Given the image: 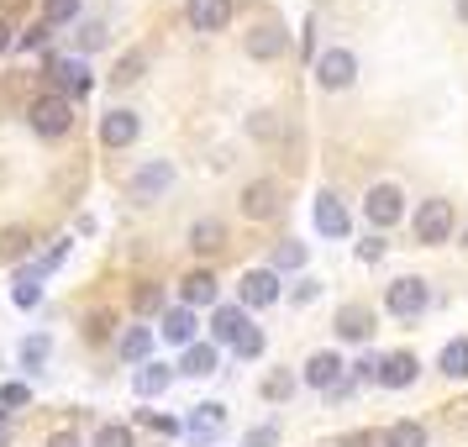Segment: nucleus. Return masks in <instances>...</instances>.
<instances>
[{
    "label": "nucleus",
    "instance_id": "6ab92c4d",
    "mask_svg": "<svg viewBox=\"0 0 468 447\" xmlns=\"http://www.w3.org/2000/svg\"><path fill=\"white\" fill-rule=\"evenodd\" d=\"M368 326H374V311H368V305H342L337 311V332L347 342H363L368 337Z\"/></svg>",
    "mask_w": 468,
    "mask_h": 447
},
{
    "label": "nucleus",
    "instance_id": "72a5a7b5",
    "mask_svg": "<svg viewBox=\"0 0 468 447\" xmlns=\"http://www.w3.org/2000/svg\"><path fill=\"white\" fill-rule=\"evenodd\" d=\"M74 16H80V0H48V27L74 22Z\"/></svg>",
    "mask_w": 468,
    "mask_h": 447
},
{
    "label": "nucleus",
    "instance_id": "f8f14e48",
    "mask_svg": "<svg viewBox=\"0 0 468 447\" xmlns=\"http://www.w3.org/2000/svg\"><path fill=\"white\" fill-rule=\"evenodd\" d=\"M416 374H421V363L410 358V353H389V358H379V384L384 389H410Z\"/></svg>",
    "mask_w": 468,
    "mask_h": 447
},
{
    "label": "nucleus",
    "instance_id": "a878e982",
    "mask_svg": "<svg viewBox=\"0 0 468 447\" xmlns=\"http://www.w3.org/2000/svg\"><path fill=\"white\" fill-rule=\"evenodd\" d=\"M179 295H185V305H211L216 300V279L211 274H190L185 284H179Z\"/></svg>",
    "mask_w": 468,
    "mask_h": 447
},
{
    "label": "nucleus",
    "instance_id": "f3484780",
    "mask_svg": "<svg viewBox=\"0 0 468 447\" xmlns=\"http://www.w3.org/2000/svg\"><path fill=\"white\" fill-rule=\"evenodd\" d=\"M169 384H174V368H164V363H137V374H132V389H137L143 400L164 395Z\"/></svg>",
    "mask_w": 468,
    "mask_h": 447
},
{
    "label": "nucleus",
    "instance_id": "2eb2a0df",
    "mask_svg": "<svg viewBox=\"0 0 468 447\" xmlns=\"http://www.w3.org/2000/svg\"><path fill=\"white\" fill-rule=\"evenodd\" d=\"M342 368H347V363H342L337 353H316V358L305 363V384H311V389H337Z\"/></svg>",
    "mask_w": 468,
    "mask_h": 447
},
{
    "label": "nucleus",
    "instance_id": "7c9ffc66",
    "mask_svg": "<svg viewBox=\"0 0 468 447\" xmlns=\"http://www.w3.org/2000/svg\"><path fill=\"white\" fill-rule=\"evenodd\" d=\"M48 347H53L48 337H27V342H22V363H27V368H43V363H48Z\"/></svg>",
    "mask_w": 468,
    "mask_h": 447
},
{
    "label": "nucleus",
    "instance_id": "cd10ccee",
    "mask_svg": "<svg viewBox=\"0 0 468 447\" xmlns=\"http://www.w3.org/2000/svg\"><path fill=\"white\" fill-rule=\"evenodd\" d=\"M143 69H148V53H143V48H132L127 59L116 64V74H111V80H116V85H137V80H143Z\"/></svg>",
    "mask_w": 468,
    "mask_h": 447
},
{
    "label": "nucleus",
    "instance_id": "09e8293b",
    "mask_svg": "<svg viewBox=\"0 0 468 447\" xmlns=\"http://www.w3.org/2000/svg\"><path fill=\"white\" fill-rule=\"evenodd\" d=\"M463 242H468V232H463Z\"/></svg>",
    "mask_w": 468,
    "mask_h": 447
},
{
    "label": "nucleus",
    "instance_id": "4be33fe9",
    "mask_svg": "<svg viewBox=\"0 0 468 447\" xmlns=\"http://www.w3.org/2000/svg\"><path fill=\"white\" fill-rule=\"evenodd\" d=\"M437 368H442L447 379H468V337H452V342H447Z\"/></svg>",
    "mask_w": 468,
    "mask_h": 447
},
{
    "label": "nucleus",
    "instance_id": "7ed1b4c3",
    "mask_svg": "<svg viewBox=\"0 0 468 447\" xmlns=\"http://www.w3.org/2000/svg\"><path fill=\"white\" fill-rule=\"evenodd\" d=\"M27 122H32V132H37V137H64L69 122H74V106H69L64 95H43V101H32Z\"/></svg>",
    "mask_w": 468,
    "mask_h": 447
},
{
    "label": "nucleus",
    "instance_id": "58836bf2",
    "mask_svg": "<svg viewBox=\"0 0 468 447\" xmlns=\"http://www.w3.org/2000/svg\"><path fill=\"white\" fill-rule=\"evenodd\" d=\"M358 258H363V263H374V258H384V242H379V237H368V242H358Z\"/></svg>",
    "mask_w": 468,
    "mask_h": 447
},
{
    "label": "nucleus",
    "instance_id": "f257e3e1",
    "mask_svg": "<svg viewBox=\"0 0 468 447\" xmlns=\"http://www.w3.org/2000/svg\"><path fill=\"white\" fill-rule=\"evenodd\" d=\"M384 305H389V316L416 321V316H426V305H431V284L405 274V279H395V284L384 290Z\"/></svg>",
    "mask_w": 468,
    "mask_h": 447
},
{
    "label": "nucleus",
    "instance_id": "49530a36",
    "mask_svg": "<svg viewBox=\"0 0 468 447\" xmlns=\"http://www.w3.org/2000/svg\"><path fill=\"white\" fill-rule=\"evenodd\" d=\"M458 16H463V22H468V0H458Z\"/></svg>",
    "mask_w": 468,
    "mask_h": 447
},
{
    "label": "nucleus",
    "instance_id": "6e6552de",
    "mask_svg": "<svg viewBox=\"0 0 468 447\" xmlns=\"http://www.w3.org/2000/svg\"><path fill=\"white\" fill-rule=\"evenodd\" d=\"M237 206H242L248 221H269V216H279V185H274V179H253V185L242 190Z\"/></svg>",
    "mask_w": 468,
    "mask_h": 447
},
{
    "label": "nucleus",
    "instance_id": "473e14b6",
    "mask_svg": "<svg viewBox=\"0 0 468 447\" xmlns=\"http://www.w3.org/2000/svg\"><path fill=\"white\" fill-rule=\"evenodd\" d=\"M232 347H237V358H258V353H263V332H258V326H248Z\"/></svg>",
    "mask_w": 468,
    "mask_h": 447
},
{
    "label": "nucleus",
    "instance_id": "b1692460",
    "mask_svg": "<svg viewBox=\"0 0 468 447\" xmlns=\"http://www.w3.org/2000/svg\"><path fill=\"white\" fill-rule=\"evenodd\" d=\"M384 447H426V426L421 421H395L384 431Z\"/></svg>",
    "mask_w": 468,
    "mask_h": 447
},
{
    "label": "nucleus",
    "instance_id": "9d476101",
    "mask_svg": "<svg viewBox=\"0 0 468 447\" xmlns=\"http://www.w3.org/2000/svg\"><path fill=\"white\" fill-rule=\"evenodd\" d=\"M185 431H190V437H195L200 447H211L216 437L227 431V410H221V405H195L190 421H185Z\"/></svg>",
    "mask_w": 468,
    "mask_h": 447
},
{
    "label": "nucleus",
    "instance_id": "423d86ee",
    "mask_svg": "<svg viewBox=\"0 0 468 447\" xmlns=\"http://www.w3.org/2000/svg\"><path fill=\"white\" fill-rule=\"evenodd\" d=\"M363 211H368V227H395L405 216V195L395 185H374L368 200H363Z\"/></svg>",
    "mask_w": 468,
    "mask_h": 447
},
{
    "label": "nucleus",
    "instance_id": "aec40b11",
    "mask_svg": "<svg viewBox=\"0 0 468 447\" xmlns=\"http://www.w3.org/2000/svg\"><path fill=\"white\" fill-rule=\"evenodd\" d=\"M116 347H122V363H148V353H153V326H127Z\"/></svg>",
    "mask_w": 468,
    "mask_h": 447
},
{
    "label": "nucleus",
    "instance_id": "c756f323",
    "mask_svg": "<svg viewBox=\"0 0 468 447\" xmlns=\"http://www.w3.org/2000/svg\"><path fill=\"white\" fill-rule=\"evenodd\" d=\"M274 269H305V248H300V242H279L274 248Z\"/></svg>",
    "mask_w": 468,
    "mask_h": 447
},
{
    "label": "nucleus",
    "instance_id": "39448f33",
    "mask_svg": "<svg viewBox=\"0 0 468 447\" xmlns=\"http://www.w3.org/2000/svg\"><path fill=\"white\" fill-rule=\"evenodd\" d=\"M358 80V59L347 53V48H326L316 59V85L321 90H347Z\"/></svg>",
    "mask_w": 468,
    "mask_h": 447
},
{
    "label": "nucleus",
    "instance_id": "2f4dec72",
    "mask_svg": "<svg viewBox=\"0 0 468 447\" xmlns=\"http://www.w3.org/2000/svg\"><path fill=\"white\" fill-rule=\"evenodd\" d=\"M263 395H269V400H290V395H295V379H290V374H269V379H263Z\"/></svg>",
    "mask_w": 468,
    "mask_h": 447
},
{
    "label": "nucleus",
    "instance_id": "bb28decb",
    "mask_svg": "<svg viewBox=\"0 0 468 447\" xmlns=\"http://www.w3.org/2000/svg\"><path fill=\"white\" fill-rule=\"evenodd\" d=\"M27 248H32V232H27V227H5V232H0V263H16Z\"/></svg>",
    "mask_w": 468,
    "mask_h": 447
},
{
    "label": "nucleus",
    "instance_id": "f03ea898",
    "mask_svg": "<svg viewBox=\"0 0 468 447\" xmlns=\"http://www.w3.org/2000/svg\"><path fill=\"white\" fill-rule=\"evenodd\" d=\"M127 190H132V200H137V206L164 200V195L174 190V164H169V158H148V164L127 179Z\"/></svg>",
    "mask_w": 468,
    "mask_h": 447
},
{
    "label": "nucleus",
    "instance_id": "dca6fc26",
    "mask_svg": "<svg viewBox=\"0 0 468 447\" xmlns=\"http://www.w3.org/2000/svg\"><path fill=\"white\" fill-rule=\"evenodd\" d=\"M347 227H353V221H347V211H342V200L337 195H321L316 200V232L321 237H347Z\"/></svg>",
    "mask_w": 468,
    "mask_h": 447
},
{
    "label": "nucleus",
    "instance_id": "a211bd4d",
    "mask_svg": "<svg viewBox=\"0 0 468 447\" xmlns=\"http://www.w3.org/2000/svg\"><path fill=\"white\" fill-rule=\"evenodd\" d=\"M164 342H179V347H190L195 342V311L190 305H174V311H164Z\"/></svg>",
    "mask_w": 468,
    "mask_h": 447
},
{
    "label": "nucleus",
    "instance_id": "a18cd8bd",
    "mask_svg": "<svg viewBox=\"0 0 468 447\" xmlns=\"http://www.w3.org/2000/svg\"><path fill=\"white\" fill-rule=\"evenodd\" d=\"M0 447H11V426L0 421Z\"/></svg>",
    "mask_w": 468,
    "mask_h": 447
},
{
    "label": "nucleus",
    "instance_id": "c03bdc74",
    "mask_svg": "<svg viewBox=\"0 0 468 447\" xmlns=\"http://www.w3.org/2000/svg\"><path fill=\"white\" fill-rule=\"evenodd\" d=\"M5 48H11V27L0 22V53H5Z\"/></svg>",
    "mask_w": 468,
    "mask_h": 447
},
{
    "label": "nucleus",
    "instance_id": "4c0bfd02",
    "mask_svg": "<svg viewBox=\"0 0 468 447\" xmlns=\"http://www.w3.org/2000/svg\"><path fill=\"white\" fill-rule=\"evenodd\" d=\"M0 405H27V384H5L0 389Z\"/></svg>",
    "mask_w": 468,
    "mask_h": 447
},
{
    "label": "nucleus",
    "instance_id": "1a4fd4ad",
    "mask_svg": "<svg viewBox=\"0 0 468 447\" xmlns=\"http://www.w3.org/2000/svg\"><path fill=\"white\" fill-rule=\"evenodd\" d=\"M137 132H143L137 111H106V122H101V143H106V148H132Z\"/></svg>",
    "mask_w": 468,
    "mask_h": 447
},
{
    "label": "nucleus",
    "instance_id": "c85d7f7f",
    "mask_svg": "<svg viewBox=\"0 0 468 447\" xmlns=\"http://www.w3.org/2000/svg\"><path fill=\"white\" fill-rule=\"evenodd\" d=\"M90 447H132V426H122V421H106L101 431H95V442Z\"/></svg>",
    "mask_w": 468,
    "mask_h": 447
},
{
    "label": "nucleus",
    "instance_id": "393cba45",
    "mask_svg": "<svg viewBox=\"0 0 468 447\" xmlns=\"http://www.w3.org/2000/svg\"><path fill=\"white\" fill-rule=\"evenodd\" d=\"M221 242H227V227H221L216 216H206V221L190 227V248H200V253H206V248H221Z\"/></svg>",
    "mask_w": 468,
    "mask_h": 447
},
{
    "label": "nucleus",
    "instance_id": "ea45409f",
    "mask_svg": "<svg viewBox=\"0 0 468 447\" xmlns=\"http://www.w3.org/2000/svg\"><path fill=\"white\" fill-rule=\"evenodd\" d=\"M143 421H148V426H158L164 437H169V431H179V421H169V416H158V410H143Z\"/></svg>",
    "mask_w": 468,
    "mask_h": 447
},
{
    "label": "nucleus",
    "instance_id": "9b49d317",
    "mask_svg": "<svg viewBox=\"0 0 468 447\" xmlns=\"http://www.w3.org/2000/svg\"><path fill=\"white\" fill-rule=\"evenodd\" d=\"M48 74H53V85L64 90V101L90 90V64H85V59H53V64H48Z\"/></svg>",
    "mask_w": 468,
    "mask_h": 447
},
{
    "label": "nucleus",
    "instance_id": "a19ab883",
    "mask_svg": "<svg viewBox=\"0 0 468 447\" xmlns=\"http://www.w3.org/2000/svg\"><path fill=\"white\" fill-rule=\"evenodd\" d=\"M101 43H106V27L90 22V27H85V48H101Z\"/></svg>",
    "mask_w": 468,
    "mask_h": 447
},
{
    "label": "nucleus",
    "instance_id": "de8ad7c7",
    "mask_svg": "<svg viewBox=\"0 0 468 447\" xmlns=\"http://www.w3.org/2000/svg\"><path fill=\"white\" fill-rule=\"evenodd\" d=\"M0 421H5V410H0Z\"/></svg>",
    "mask_w": 468,
    "mask_h": 447
},
{
    "label": "nucleus",
    "instance_id": "412c9836",
    "mask_svg": "<svg viewBox=\"0 0 468 447\" xmlns=\"http://www.w3.org/2000/svg\"><path fill=\"white\" fill-rule=\"evenodd\" d=\"M248 326H253V321H248V311H242V305H221V311H216V321H211V332L221 342H237Z\"/></svg>",
    "mask_w": 468,
    "mask_h": 447
},
{
    "label": "nucleus",
    "instance_id": "c9c22d12",
    "mask_svg": "<svg viewBox=\"0 0 468 447\" xmlns=\"http://www.w3.org/2000/svg\"><path fill=\"white\" fill-rule=\"evenodd\" d=\"M274 442H279V426L269 421V426H258V431H248V442L242 447H274Z\"/></svg>",
    "mask_w": 468,
    "mask_h": 447
},
{
    "label": "nucleus",
    "instance_id": "4468645a",
    "mask_svg": "<svg viewBox=\"0 0 468 447\" xmlns=\"http://www.w3.org/2000/svg\"><path fill=\"white\" fill-rule=\"evenodd\" d=\"M284 48H290V32L284 27H258V32H248V59H258V64L279 59Z\"/></svg>",
    "mask_w": 468,
    "mask_h": 447
},
{
    "label": "nucleus",
    "instance_id": "ddd939ff",
    "mask_svg": "<svg viewBox=\"0 0 468 447\" xmlns=\"http://www.w3.org/2000/svg\"><path fill=\"white\" fill-rule=\"evenodd\" d=\"M232 22V0H190V27L195 32H221Z\"/></svg>",
    "mask_w": 468,
    "mask_h": 447
},
{
    "label": "nucleus",
    "instance_id": "e433bc0d",
    "mask_svg": "<svg viewBox=\"0 0 468 447\" xmlns=\"http://www.w3.org/2000/svg\"><path fill=\"white\" fill-rule=\"evenodd\" d=\"M158 300H164V290H158V284L137 290V311H158Z\"/></svg>",
    "mask_w": 468,
    "mask_h": 447
},
{
    "label": "nucleus",
    "instance_id": "79ce46f5",
    "mask_svg": "<svg viewBox=\"0 0 468 447\" xmlns=\"http://www.w3.org/2000/svg\"><path fill=\"white\" fill-rule=\"evenodd\" d=\"M48 447H85V442H80V431H58V437H48Z\"/></svg>",
    "mask_w": 468,
    "mask_h": 447
},
{
    "label": "nucleus",
    "instance_id": "5701e85b",
    "mask_svg": "<svg viewBox=\"0 0 468 447\" xmlns=\"http://www.w3.org/2000/svg\"><path fill=\"white\" fill-rule=\"evenodd\" d=\"M179 374H195V379L216 374V347H200V342H190V347H185V363H179Z\"/></svg>",
    "mask_w": 468,
    "mask_h": 447
},
{
    "label": "nucleus",
    "instance_id": "20e7f679",
    "mask_svg": "<svg viewBox=\"0 0 468 447\" xmlns=\"http://www.w3.org/2000/svg\"><path fill=\"white\" fill-rule=\"evenodd\" d=\"M452 237V200H421L416 206V242H447Z\"/></svg>",
    "mask_w": 468,
    "mask_h": 447
},
{
    "label": "nucleus",
    "instance_id": "37998d69",
    "mask_svg": "<svg viewBox=\"0 0 468 447\" xmlns=\"http://www.w3.org/2000/svg\"><path fill=\"white\" fill-rule=\"evenodd\" d=\"M342 447H374V437H347Z\"/></svg>",
    "mask_w": 468,
    "mask_h": 447
},
{
    "label": "nucleus",
    "instance_id": "0eeeda50",
    "mask_svg": "<svg viewBox=\"0 0 468 447\" xmlns=\"http://www.w3.org/2000/svg\"><path fill=\"white\" fill-rule=\"evenodd\" d=\"M237 295H242V311H248V305L263 311V305H274V300H279V274H274V269H248L242 284H237Z\"/></svg>",
    "mask_w": 468,
    "mask_h": 447
},
{
    "label": "nucleus",
    "instance_id": "f704fd0d",
    "mask_svg": "<svg viewBox=\"0 0 468 447\" xmlns=\"http://www.w3.org/2000/svg\"><path fill=\"white\" fill-rule=\"evenodd\" d=\"M11 300H16L22 311H32V305L43 300V284H16V290H11Z\"/></svg>",
    "mask_w": 468,
    "mask_h": 447
}]
</instances>
